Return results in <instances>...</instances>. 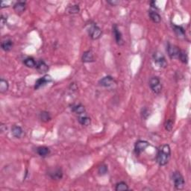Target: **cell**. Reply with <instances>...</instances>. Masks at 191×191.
Returning <instances> with one entry per match:
<instances>
[{"instance_id":"6da1fadb","label":"cell","mask_w":191,"mask_h":191,"mask_svg":"<svg viewBox=\"0 0 191 191\" xmlns=\"http://www.w3.org/2000/svg\"><path fill=\"white\" fill-rule=\"evenodd\" d=\"M171 156V149L169 145L165 144L161 146L158 151L156 161L160 166H165L167 164Z\"/></svg>"},{"instance_id":"7a4b0ae2","label":"cell","mask_w":191,"mask_h":191,"mask_svg":"<svg viewBox=\"0 0 191 191\" xmlns=\"http://www.w3.org/2000/svg\"><path fill=\"white\" fill-rule=\"evenodd\" d=\"M87 31L89 36L93 40H98L102 36V30L94 23H90L89 24H87Z\"/></svg>"},{"instance_id":"3957f363","label":"cell","mask_w":191,"mask_h":191,"mask_svg":"<svg viewBox=\"0 0 191 191\" xmlns=\"http://www.w3.org/2000/svg\"><path fill=\"white\" fill-rule=\"evenodd\" d=\"M172 179L173 181L174 186L177 190H182L184 187L185 181L183 175L179 172H174L172 174Z\"/></svg>"},{"instance_id":"277c9868","label":"cell","mask_w":191,"mask_h":191,"mask_svg":"<svg viewBox=\"0 0 191 191\" xmlns=\"http://www.w3.org/2000/svg\"><path fill=\"white\" fill-rule=\"evenodd\" d=\"M149 87L155 94H159L162 91V84L158 77H152L149 80Z\"/></svg>"},{"instance_id":"5b68a950","label":"cell","mask_w":191,"mask_h":191,"mask_svg":"<svg viewBox=\"0 0 191 191\" xmlns=\"http://www.w3.org/2000/svg\"><path fill=\"white\" fill-rule=\"evenodd\" d=\"M167 51L170 58H172V59H179L181 50L176 46L172 45L171 43H168L167 47Z\"/></svg>"},{"instance_id":"8992f818","label":"cell","mask_w":191,"mask_h":191,"mask_svg":"<svg viewBox=\"0 0 191 191\" xmlns=\"http://www.w3.org/2000/svg\"><path fill=\"white\" fill-rule=\"evenodd\" d=\"M153 59L155 63L159 67L165 68L167 66V62L166 58L161 52H155L153 54Z\"/></svg>"},{"instance_id":"52a82bcc","label":"cell","mask_w":191,"mask_h":191,"mask_svg":"<svg viewBox=\"0 0 191 191\" xmlns=\"http://www.w3.org/2000/svg\"><path fill=\"white\" fill-rule=\"evenodd\" d=\"M99 84H100V86H102V87L107 88L114 87V86H116V84H117L113 77L110 76H105L104 77V78H102V79L99 82Z\"/></svg>"},{"instance_id":"ba28073f","label":"cell","mask_w":191,"mask_h":191,"mask_svg":"<svg viewBox=\"0 0 191 191\" xmlns=\"http://www.w3.org/2000/svg\"><path fill=\"white\" fill-rule=\"evenodd\" d=\"M149 146V143L147 141L145 140H138L135 143V152L136 155H139L140 154L142 153L146 150V149Z\"/></svg>"},{"instance_id":"9c48e42d","label":"cell","mask_w":191,"mask_h":191,"mask_svg":"<svg viewBox=\"0 0 191 191\" xmlns=\"http://www.w3.org/2000/svg\"><path fill=\"white\" fill-rule=\"evenodd\" d=\"M52 81V78H51L50 76H49V75H46V76H43L42 78H40L39 79L36 81L35 85H34V89L38 90L39 88L49 84Z\"/></svg>"},{"instance_id":"30bf717a","label":"cell","mask_w":191,"mask_h":191,"mask_svg":"<svg viewBox=\"0 0 191 191\" xmlns=\"http://www.w3.org/2000/svg\"><path fill=\"white\" fill-rule=\"evenodd\" d=\"M113 35H114L116 43L118 44L119 46L123 45L124 42H123V39H122V34H121L120 31L119 30L118 27H117V25H114L113 26Z\"/></svg>"},{"instance_id":"8fae6325","label":"cell","mask_w":191,"mask_h":191,"mask_svg":"<svg viewBox=\"0 0 191 191\" xmlns=\"http://www.w3.org/2000/svg\"><path fill=\"white\" fill-rule=\"evenodd\" d=\"M82 61L84 63H91L94 61V55L91 50H87L83 53L82 58Z\"/></svg>"},{"instance_id":"7c38bea8","label":"cell","mask_w":191,"mask_h":191,"mask_svg":"<svg viewBox=\"0 0 191 191\" xmlns=\"http://www.w3.org/2000/svg\"><path fill=\"white\" fill-rule=\"evenodd\" d=\"M11 133L13 136H14V137H16V138H21L24 135V131L23 128L18 126H13L11 129Z\"/></svg>"},{"instance_id":"4fadbf2b","label":"cell","mask_w":191,"mask_h":191,"mask_svg":"<svg viewBox=\"0 0 191 191\" xmlns=\"http://www.w3.org/2000/svg\"><path fill=\"white\" fill-rule=\"evenodd\" d=\"M149 16L151 19V20L153 23H159L161 20V17L160 16V14L158 12H156L155 11L153 10H149L148 12Z\"/></svg>"},{"instance_id":"5bb4252c","label":"cell","mask_w":191,"mask_h":191,"mask_svg":"<svg viewBox=\"0 0 191 191\" xmlns=\"http://www.w3.org/2000/svg\"><path fill=\"white\" fill-rule=\"evenodd\" d=\"M49 175H50V177L52 179L59 180L63 177V172H62L61 169L58 168L56 169V170H52V171L49 172Z\"/></svg>"},{"instance_id":"9a60e30c","label":"cell","mask_w":191,"mask_h":191,"mask_svg":"<svg viewBox=\"0 0 191 191\" xmlns=\"http://www.w3.org/2000/svg\"><path fill=\"white\" fill-rule=\"evenodd\" d=\"M71 109H72V111L74 112V113H76L78 115L83 114V113H86L85 108H84L82 104H73V105H72Z\"/></svg>"},{"instance_id":"2e32d148","label":"cell","mask_w":191,"mask_h":191,"mask_svg":"<svg viewBox=\"0 0 191 191\" xmlns=\"http://www.w3.org/2000/svg\"><path fill=\"white\" fill-rule=\"evenodd\" d=\"M78 120L81 125H82V126H89L91 122V118H90V117L86 114V113H83V114L79 115V117H78Z\"/></svg>"},{"instance_id":"e0dca14e","label":"cell","mask_w":191,"mask_h":191,"mask_svg":"<svg viewBox=\"0 0 191 191\" xmlns=\"http://www.w3.org/2000/svg\"><path fill=\"white\" fill-rule=\"evenodd\" d=\"M25 8H26V3L25 2H16L14 5V11L16 13H19V14L24 12V11L25 10Z\"/></svg>"},{"instance_id":"ac0fdd59","label":"cell","mask_w":191,"mask_h":191,"mask_svg":"<svg viewBox=\"0 0 191 191\" xmlns=\"http://www.w3.org/2000/svg\"><path fill=\"white\" fill-rule=\"evenodd\" d=\"M2 49L5 52H8L13 47V42L10 39H5L3 40L1 43Z\"/></svg>"},{"instance_id":"d6986e66","label":"cell","mask_w":191,"mask_h":191,"mask_svg":"<svg viewBox=\"0 0 191 191\" xmlns=\"http://www.w3.org/2000/svg\"><path fill=\"white\" fill-rule=\"evenodd\" d=\"M37 69L38 71L40 73H45L49 70V67L47 66V64L43 61V60H40L39 62L37 63L36 66Z\"/></svg>"},{"instance_id":"ffe728a7","label":"cell","mask_w":191,"mask_h":191,"mask_svg":"<svg viewBox=\"0 0 191 191\" xmlns=\"http://www.w3.org/2000/svg\"><path fill=\"white\" fill-rule=\"evenodd\" d=\"M37 153L40 157H47L50 154V149L47 146H40L37 149Z\"/></svg>"},{"instance_id":"44dd1931","label":"cell","mask_w":191,"mask_h":191,"mask_svg":"<svg viewBox=\"0 0 191 191\" xmlns=\"http://www.w3.org/2000/svg\"><path fill=\"white\" fill-rule=\"evenodd\" d=\"M172 29L173 31L175 32V34L179 38H184L185 37V31L181 26H179V25H172Z\"/></svg>"},{"instance_id":"7402d4cb","label":"cell","mask_w":191,"mask_h":191,"mask_svg":"<svg viewBox=\"0 0 191 191\" xmlns=\"http://www.w3.org/2000/svg\"><path fill=\"white\" fill-rule=\"evenodd\" d=\"M23 63L27 67H29V68L36 67V66H37V63L35 62V60H34V58H30V57L25 58V59L24 60Z\"/></svg>"},{"instance_id":"603a6c76","label":"cell","mask_w":191,"mask_h":191,"mask_svg":"<svg viewBox=\"0 0 191 191\" xmlns=\"http://www.w3.org/2000/svg\"><path fill=\"white\" fill-rule=\"evenodd\" d=\"M9 84L8 81L5 80L4 78H1L0 80V92L1 93H5L8 90Z\"/></svg>"},{"instance_id":"cb8c5ba5","label":"cell","mask_w":191,"mask_h":191,"mask_svg":"<svg viewBox=\"0 0 191 191\" xmlns=\"http://www.w3.org/2000/svg\"><path fill=\"white\" fill-rule=\"evenodd\" d=\"M115 190L117 191H124V190H128L129 188H128L127 184L125 183L124 181H120V182L117 183L116 184Z\"/></svg>"},{"instance_id":"d4e9b609","label":"cell","mask_w":191,"mask_h":191,"mask_svg":"<svg viewBox=\"0 0 191 191\" xmlns=\"http://www.w3.org/2000/svg\"><path fill=\"white\" fill-rule=\"evenodd\" d=\"M67 12L69 14H77V13L79 12V7L77 5L68 6V8H67Z\"/></svg>"},{"instance_id":"484cf974","label":"cell","mask_w":191,"mask_h":191,"mask_svg":"<svg viewBox=\"0 0 191 191\" xmlns=\"http://www.w3.org/2000/svg\"><path fill=\"white\" fill-rule=\"evenodd\" d=\"M40 118L42 121H43V122H48V121H49L51 119V117L48 112L43 111L40 113Z\"/></svg>"},{"instance_id":"4316f807","label":"cell","mask_w":191,"mask_h":191,"mask_svg":"<svg viewBox=\"0 0 191 191\" xmlns=\"http://www.w3.org/2000/svg\"><path fill=\"white\" fill-rule=\"evenodd\" d=\"M179 59L181 60L182 63L187 64V61H188V57H187V53L185 52L184 51H183V50L181 51V53H180Z\"/></svg>"},{"instance_id":"83f0119b","label":"cell","mask_w":191,"mask_h":191,"mask_svg":"<svg viewBox=\"0 0 191 191\" xmlns=\"http://www.w3.org/2000/svg\"><path fill=\"white\" fill-rule=\"evenodd\" d=\"M98 172H99V174H100V175H105V174L108 172V167H107V165H105V164L101 165V166L99 167Z\"/></svg>"},{"instance_id":"f1b7e54d","label":"cell","mask_w":191,"mask_h":191,"mask_svg":"<svg viewBox=\"0 0 191 191\" xmlns=\"http://www.w3.org/2000/svg\"><path fill=\"white\" fill-rule=\"evenodd\" d=\"M172 128H173V122L172 120H168L167 121L166 123H165V128H166L167 131H171Z\"/></svg>"},{"instance_id":"f546056e","label":"cell","mask_w":191,"mask_h":191,"mask_svg":"<svg viewBox=\"0 0 191 191\" xmlns=\"http://www.w3.org/2000/svg\"><path fill=\"white\" fill-rule=\"evenodd\" d=\"M141 115H142V117L143 119H147L148 117L149 116V112L148 109L146 108H143L142 112H141Z\"/></svg>"},{"instance_id":"4dcf8cb0","label":"cell","mask_w":191,"mask_h":191,"mask_svg":"<svg viewBox=\"0 0 191 191\" xmlns=\"http://www.w3.org/2000/svg\"><path fill=\"white\" fill-rule=\"evenodd\" d=\"M7 22V18L4 17V16L2 15L1 16V19H0V24H1V28H2L3 26L6 24Z\"/></svg>"},{"instance_id":"1f68e13d","label":"cell","mask_w":191,"mask_h":191,"mask_svg":"<svg viewBox=\"0 0 191 191\" xmlns=\"http://www.w3.org/2000/svg\"><path fill=\"white\" fill-rule=\"evenodd\" d=\"M107 2L108 4L113 5V6H115V5L119 4V1H107Z\"/></svg>"}]
</instances>
